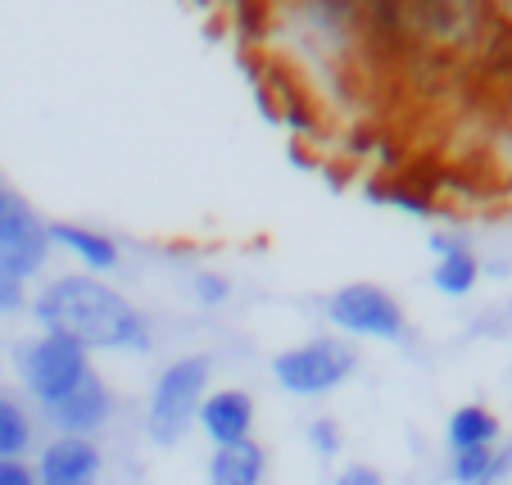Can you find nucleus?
I'll return each mask as SVG.
<instances>
[{"instance_id":"ddd939ff","label":"nucleus","mask_w":512,"mask_h":485,"mask_svg":"<svg viewBox=\"0 0 512 485\" xmlns=\"http://www.w3.org/2000/svg\"><path fill=\"white\" fill-rule=\"evenodd\" d=\"M445 440L454 454H463V449H494V440H499V418L481 404H463V408H454V418H449V427H445Z\"/></svg>"},{"instance_id":"2eb2a0df","label":"nucleus","mask_w":512,"mask_h":485,"mask_svg":"<svg viewBox=\"0 0 512 485\" xmlns=\"http://www.w3.org/2000/svg\"><path fill=\"white\" fill-rule=\"evenodd\" d=\"M494 472V449H463L449 463V481L454 485H485Z\"/></svg>"},{"instance_id":"aec40b11","label":"nucleus","mask_w":512,"mask_h":485,"mask_svg":"<svg viewBox=\"0 0 512 485\" xmlns=\"http://www.w3.org/2000/svg\"><path fill=\"white\" fill-rule=\"evenodd\" d=\"M5 200H10V195H5V186H0V209H5Z\"/></svg>"},{"instance_id":"1a4fd4ad","label":"nucleus","mask_w":512,"mask_h":485,"mask_svg":"<svg viewBox=\"0 0 512 485\" xmlns=\"http://www.w3.org/2000/svg\"><path fill=\"white\" fill-rule=\"evenodd\" d=\"M46 418L59 436H87L91 440L109 418H114V395H109V386L91 372L78 390H68L59 404L46 408Z\"/></svg>"},{"instance_id":"6ab92c4d","label":"nucleus","mask_w":512,"mask_h":485,"mask_svg":"<svg viewBox=\"0 0 512 485\" xmlns=\"http://www.w3.org/2000/svg\"><path fill=\"white\" fill-rule=\"evenodd\" d=\"M336 485H386V476H381L377 467H363V463H354V467H345V472L336 476Z\"/></svg>"},{"instance_id":"20e7f679","label":"nucleus","mask_w":512,"mask_h":485,"mask_svg":"<svg viewBox=\"0 0 512 485\" xmlns=\"http://www.w3.org/2000/svg\"><path fill=\"white\" fill-rule=\"evenodd\" d=\"M19 363V381L41 408L59 404L68 390H78L82 381L91 377V363H87V350H78L73 340L64 336H50V331H37L19 345L14 354Z\"/></svg>"},{"instance_id":"9b49d317","label":"nucleus","mask_w":512,"mask_h":485,"mask_svg":"<svg viewBox=\"0 0 512 485\" xmlns=\"http://www.w3.org/2000/svg\"><path fill=\"white\" fill-rule=\"evenodd\" d=\"M431 245H435V272H431L435 291L454 295V300L476 291V282H481V259H476L463 241H449V236H435Z\"/></svg>"},{"instance_id":"f3484780","label":"nucleus","mask_w":512,"mask_h":485,"mask_svg":"<svg viewBox=\"0 0 512 485\" xmlns=\"http://www.w3.org/2000/svg\"><path fill=\"white\" fill-rule=\"evenodd\" d=\"M309 445H313V454H322V458L340 454V427L331 418H318L309 427Z\"/></svg>"},{"instance_id":"4468645a","label":"nucleus","mask_w":512,"mask_h":485,"mask_svg":"<svg viewBox=\"0 0 512 485\" xmlns=\"http://www.w3.org/2000/svg\"><path fill=\"white\" fill-rule=\"evenodd\" d=\"M32 449V418L19 399L0 390V458H23Z\"/></svg>"},{"instance_id":"f03ea898","label":"nucleus","mask_w":512,"mask_h":485,"mask_svg":"<svg viewBox=\"0 0 512 485\" xmlns=\"http://www.w3.org/2000/svg\"><path fill=\"white\" fill-rule=\"evenodd\" d=\"M209 377H213V359L209 354H182V359L164 363L145 399V436L155 445L173 449L186 436V427L195 422L204 395H209Z\"/></svg>"},{"instance_id":"6e6552de","label":"nucleus","mask_w":512,"mask_h":485,"mask_svg":"<svg viewBox=\"0 0 512 485\" xmlns=\"http://www.w3.org/2000/svg\"><path fill=\"white\" fill-rule=\"evenodd\" d=\"M200 422L204 440L213 449H227V445H241V440H254V399L250 390H236V386H223V390H209L195 413Z\"/></svg>"},{"instance_id":"f257e3e1","label":"nucleus","mask_w":512,"mask_h":485,"mask_svg":"<svg viewBox=\"0 0 512 485\" xmlns=\"http://www.w3.org/2000/svg\"><path fill=\"white\" fill-rule=\"evenodd\" d=\"M41 331L73 340L78 350H123V354H145L155 345L150 336V318L136 309L127 295H118L109 282L91 277V272H68L55 282L41 286L32 300Z\"/></svg>"},{"instance_id":"7ed1b4c3","label":"nucleus","mask_w":512,"mask_h":485,"mask_svg":"<svg viewBox=\"0 0 512 485\" xmlns=\"http://www.w3.org/2000/svg\"><path fill=\"white\" fill-rule=\"evenodd\" d=\"M358 372V350L340 336H313L272 359V381L295 399H318L340 390Z\"/></svg>"},{"instance_id":"9d476101","label":"nucleus","mask_w":512,"mask_h":485,"mask_svg":"<svg viewBox=\"0 0 512 485\" xmlns=\"http://www.w3.org/2000/svg\"><path fill=\"white\" fill-rule=\"evenodd\" d=\"M46 236H50V250L73 254V259H78L82 268L91 272V277H100V272H114L118 263H123L118 245L109 241L105 232H96V227H82V223H46Z\"/></svg>"},{"instance_id":"39448f33","label":"nucleus","mask_w":512,"mask_h":485,"mask_svg":"<svg viewBox=\"0 0 512 485\" xmlns=\"http://www.w3.org/2000/svg\"><path fill=\"white\" fill-rule=\"evenodd\" d=\"M327 322L340 327L345 336H368V340H386V345H399L408 336L404 304L386 286H372V282H349L340 291H331Z\"/></svg>"},{"instance_id":"0eeeda50","label":"nucleus","mask_w":512,"mask_h":485,"mask_svg":"<svg viewBox=\"0 0 512 485\" xmlns=\"http://www.w3.org/2000/svg\"><path fill=\"white\" fill-rule=\"evenodd\" d=\"M105 454L87 436H55L41 445V458L32 467L37 485H100Z\"/></svg>"},{"instance_id":"423d86ee","label":"nucleus","mask_w":512,"mask_h":485,"mask_svg":"<svg viewBox=\"0 0 512 485\" xmlns=\"http://www.w3.org/2000/svg\"><path fill=\"white\" fill-rule=\"evenodd\" d=\"M50 259L46 223L23 200H5L0 209V286H28Z\"/></svg>"},{"instance_id":"a211bd4d","label":"nucleus","mask_w":512,"mask_h":485,"mask_svg":"<svg viewBox=\"0 0 512 485\" xmlns=\"http://www.w3.org/2000/svg\"><path fill=\"white\" fill-rule=\"evenodd\" d=\"M0 485H37V476L23 458H0Z\"/></svg>"},{"instance_id":"f8f14e48","label":"nucleus","mask_w":512,"mask_h":485,"mask_svg":"<svg viewBox=\"0 0 512 485\" xmlns=\"http://www.w3.org/2000/svg\"><path fill=\"white\" fill-rule=\"evenodd\" d=\"M204 472H209V485H263L268 454H263L259 440H241V445L213 449Z\"/></svg>"},{"instance_id":"dca6fc26","label":"nucleus","mask_w":512,"mask_h":485,"mask_svg":"<svg viewBox=\"0 0 512 485\" xmlns=\"http://www.w3.org/2000/svg\"><path fill=\"white\" fill-rule=\"evenodd\" d=\"M191 295H195V304H204V309H218V304H227L232 286H227V277H218V272H195Z\"/></svg>"}]
</instances>
